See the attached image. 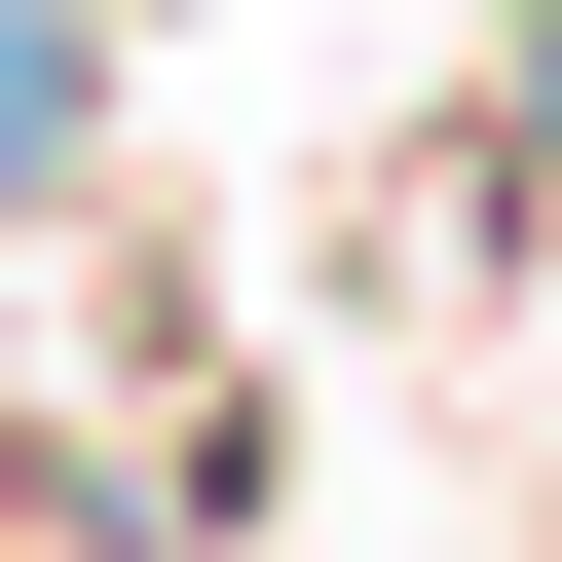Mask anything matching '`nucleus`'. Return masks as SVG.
<instances>
[{
	"mask_svg": "<svg viewBox=\"0 0 562 562\" xmlns=\"http://www.w3.org/2000/svg\"><path fill=\"white\" fill-rule=\"evenodd\" d=\"M76 188V0H0V225Z\"/></svg>",
	"mask_w": 562,
	"mask_h": 562,
	"instance_id": "f257e3e1",
	"label": "nucleus"
},
{
	"mask_svg": "<svg viewBox=\"0 0 562 562\" xmlns=\"http://www.w3.org/2000/svg\"><path fill=\"white\" fill-rule=\"evenodd\" d=\"M0 562H150V487H0Z\"/></svg>",
	"mask_w": 562,
	"mask_h": 562,
	"instance_id": "f03ea898",
	"label": "nucleus"
}]
</instances>
